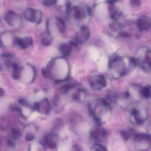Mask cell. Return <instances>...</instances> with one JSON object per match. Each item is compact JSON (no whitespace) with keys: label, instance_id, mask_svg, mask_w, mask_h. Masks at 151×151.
I'll list each match as a JSON object with an SVG mask.
<instances>
[{"label":"cell","instance_id":"6da1fadb","mask_svg":"<svg viewBox=\"0 0 151 151\" xmlns=\"http://www.w3.org/2000/svg\"><path fill=\"white\" fill-rule=\"evenodd\" d=\"M130 113V121L136 125L143 124L148 118V110L142 100L136 103Z\"/></svg>","mask_w":151,"mask_h":151},{"label":"cell","instance_id":"7a4b0ae2","mask_svg":"<svg viewBox=\"0 0 151 151\" xmlns=\"http://www.w3.org/2000/svg\"><path fill=\"white\" fill-rule=\"evenodd\" d=\"M137 64L145 70H151V50L147 47L142 48L137 52Z\"/></svg>","mask_w":151,"mask_h":151},{"label":"cell","instance_id":"3957f363","mask_svg":"<svg viewBox=\"0 0 151 151\" xmlns=\"http://www.w3.org/2000/svg\"><path fill=\"white\" fill-rule=\"evenodd\" d=\"M134 145L138 151H147L151 148V135L146 133L136 134L134 137Z\"/></svg>","mask_w":151,"mask_h":151},{"label":"cell","instance_id":"277c9868","mask_svg":"<svg viewBox=\"0 0 151 151\" xmlns=\"http://www.w3.org/2000/svg\"><path fill=\"white\" fill-rule=\"evenodd\" d=\"M24 16L27 20L36 24H39L41 22L42 17L40 11L33 9H28L26 10Z\"/></svg>","mask_w":151,"mask_h":151},{"label":"cell","instance_id":"5b68a950","mask_svg":"<svg viewBox=\"0 0 151 151\" xmlns=\"http://www.w3.org/2000/svg\"><path fill=\"white\" fill-rule=\"evenodd\" d=\"M6 23L12 27H17L20 24L21 18L19 15L13 11H9L6 13L5 16Z\"/></svg>","mask_w":151,"mask_h":151},{"label":"cell","instance_id":"8992f818","mask_svg":"<svg viewBox=\"0 0 151 151\" xmlns=\"http://www.w3.org/2000/svg\"><path fill=\"white\" fill-rule=\"evenodd\" d=\"M45 144L50 148H55L58 142V137L54 133H49L44 137Z\"/></svg>","mask_w":151,"mask_h":151},{"label":"cell","instance_id":"52a82bcc","mask_svg":"<svg viewBox=\"0 0 151 151\" xmlns=\"http://www.w3.org/2000/svg\"><path fill=\"white\" fill-rule=\"evenodd\" d=\"M137 24L138 28L142 31L149 29L151 26V19L146 16L140 17L137 20Z\"/></svg>","mask_w":151,"mask_h":151},{"label":"cell","instance_id":"ba28073f","mask_svg":"<svg viewBox=\"0 0 151 151\" xmlns=\"http://www.w3.org/2000/svg\"><path fill=\"white\" fill-rule=\"evenodd\" d=\"M91 137L96 140L100 141L105 137L106 134V131L104 129L98 128L93 129L91 131Z\"/></svg>","mask_w":151,"mask_h":151},{"label":"cell","instance_id":"9c48e42d","mask_svg":"<svg viewBox=\"0 0 151 151\" xmlns=\"http://www.w3.org/2000/svg\"><path fill=\"white\" fill-rule=\"evenodd\" d=\"M16 42L17 44L23 49L26 48L32 44V40L28 37L21 39L17 38L16 39Z\"/></svg>","mask_w":151,"mask_h":151},{"label":"cell","instance_id":"30bf717a","mask_svg":"<svg viewBox=\"0 0 151 151\" xmlns=\"http://www.w3.org/2000/svg\"><path fill=\"white\" fill-rule=\"evenodd\" d=\"M89 36V33L87 28L82 27L81 31L77 35V38L78 40H86Z\"/></svg>","mask_w":151,"mask_h":151},{"label":"cell","instance_id":"8fae6325","mask_svg":"<svg viewBox=\"0 0 151 151\" xmlns=\"http://www.w3.org/2000/svg\"><path fill=\"white\" fill-rule=\"evenodd\" d=\"M135 134L136 133H135L134 130L129 129H127V130H123L121 134L124 140H128L132 137L134 138Z\"/></svg>","mask_w":151,"mask_h":151},{"label":"cell","instance_id":"7c38bea8","mask_svg":"<svg viewBox=\"0 0 151 151\" xmlns=\"http://www.w3.org/2000/svg\"><path fill=\"white\" fill-rule=\"evenodd\" d=\"M72 12L73 15L76 19H80L83 17V13L81 9L77 6L73 7L72 9Z\"/></svg>","mask_w":151,"mask_h":151},{"label":"cell","instance_id":"4fadbf2b","mask_svg":"<svg viewBox=\"0 0 151 151\" xmlns=\"http://www.w3.org/2000/svg\"><path fill=\"white\" fill-rule=\"evenodd\" d=\"M56 24L59 31L62 33H64L65 31V24L64 22L59 18H56Z\"/></svg>","mask_w":151,"mask_h":151},{"label":"cell","instance_id":"5bb4252c","mask_svg":"<svg viewBox=\"0 0 151 151\" xmlns=\"http://www.w3.org/2000/svg\"><path fill=\"white\" fill-rule=\"evenodd\" d=\"M107 64V59L106 58L103 57L99 65V69L100 71H104L106 69Z\"/></svg>","mask_w":151,"mask_h":151},{"label":"cell","instance_id":"9a60e30c","mask_svg":"<svg viewBox=\"0 0 151 151\" xmlns=\"http://www.w3.org/2000/svg\"><path fill=\"white\" fill-rule=\"evenodd\" d=\"M91 151H108V150L104 145L97 144L93 146Z\"/></svg>","mask_w":151,"mask_h":151},{"label":"cell","instance_id":"2e32d148","mask_svg":"<svg viewBox=\"0 0 151 151\" xmlns=\"http://www.w3.org/2000/svg\"><path fill=\"white\" fill-rule=\"evenodd\" d=\"M50 35L47 32L43 34L42 39V43L44 45H48L50 43Z\"/></svg>","mask_w":151,"mask_h":151},{"label":"cell","instance_id":"e0dca14e","mask_svg":"<svg viewBox=\"0 0 151 151\" xmlns=\"http://www.w3.org/2000/svg\"><path fill=\"white\" fill-rule=\"evenodd\" d=\"M90 54L91 58L94 60H96L99 57V53L98 50L95 48H92L90 50Z\"/></svg>","mask_w":151,"mask_h":151},{"label":"cell","instance_id":"ac0fdd59","mask_svg":"<svg viewBox=\"0 0 151 151\" xmlns=\"http://www.w3.org/2000/svg\"><path fill=\"white\" fill-rule=\"evenodd\" d=\"M16 139L12 138L9 139L7 142V146L11 149H14L16 147L17 145V142L16 141Z\"/></svg>","mask_w":151,"mask_h":151},{"label":"cell","instance_id":"d6986e66","mask_svg":"<svg viewBox=\"0 0 151 151\" xmlns=\"http://www.w3.org/2000/svg\"><path fill=\"white\" fill-rule=\"evenodd\" d=\"M61 50L65 55H69V53H70V48L69 47V45H67V44H65V45H63V46H62V48H61Z\"/></svg>","mask_w":151,"mask_h":151},{"label":"cell","instance_id":"ffe728a7","mask_svg":"<svg viewBox=\"0 0 151 151\" xmlns=\"http://www.w3.org/2000/svg\"><path fill=\"white\" fill-rule=\"evenodd\" d=\"M57 0H43V4L45 6L50 7L56 2Z\"/></svg>","mask_w":151,"mask_h":151},{"label":"cell","instance_id":"44dd1931","mask_svg":"<svg viewBox=\"0 0 151 151\" xmlns=\"http://www.w3.org/2000/svg\"><path fill=\"white\" fill-rule=\"evenodd\" d=\"M25 139L27 141L31 142L33 141L35 139V136L34 134L31 132H28L25 135Z\"/></svg>","mask_w":151,"mask_h":151},{"label":"cell","instance_id":"7402d4cb","mask_svg":"<svg viewBox=\"0 0 151 151\" xmlns=\"http://www.w3.org/2000/svg\"><path fill=\"white\" fill-rule=\"evenodd\" d=\"M145 96L146 98L151 99V85L145 88Z\"/></svg>","mask_w":151,"mask_h":151},{"label":"cell","instance_id":"603a6c76","mask_svg":"<svg viewBox=\"0 0 151 151\" xmlns=\"http://www.w3.org/2000/svg\"><path fill=\"white\" fill-rule=\"evenodd\" d=\"M12 138L16 139L19 136L20 132H19V129H18L14 128L12 129Z\"/></svg>","mask_w":151,"mask_h":151},{"label":"cell","instance_id":"cb8c5ba5","mask_svg":"<svg viewBox=\"0 0 151 151\" xmlns=\"http://www.w3.org/2000/svg\"><path fill=\"white\" fill-rule=\"evenodd\" d=\"M131 6L133 7H137L140 5V0H130Z\"/></svg>","mask_w":151,"mask_h":151},{"label":"cell","instance_id":"d4e9b609","mask_svg":"<svg viewBox=\"0 0 151 151\" xmlns=\"http://www.w3.org/2000/svg\"><path fill=\"white\" fill-rule=\"evenodd\" d=\"M4 94V90L1 88H0V96H3Z\"/></svg>","mask_w":151,"mask_h":151},{"label":"cell","instance_id":"484cf974","mask_svg":"<svg viewBox=\"0 0 151 151\" xmlns=\"http://www.w3.org/2000/svg\"><path fill=\"white\" fill-rule=\"evenodd\" d=\"M73 151H81L79 147H77V146H74V147H73Z\"/></svg>","mask_w":151,"mask_h":151},{"label":"cell","instance_id":"4316f807","mask_svg":"<svg viewBox=\"0 0 151 151\" xmlns=\"http://www.w3.org/2000/svg\"><path fill=\"white\" fill-rule=\"evenodd\" d=\"M12 1L16 2H19V1H21V0H12Z\"/></svg>","mask_w":151,"mask_h":151},{"label":"cell","instance_id":"83f0119b","mask_svg":"<svg viewBox=\"0 0 151 151\" xmlns=\"http://www.w3.org/2000/svg\"><path fill=\"white\" fill-rule=\"evenodd\" d=\"M1 139H0V146H1Z\"/></svg>","mask_w":151,"mask_h":151}]
</instances>
